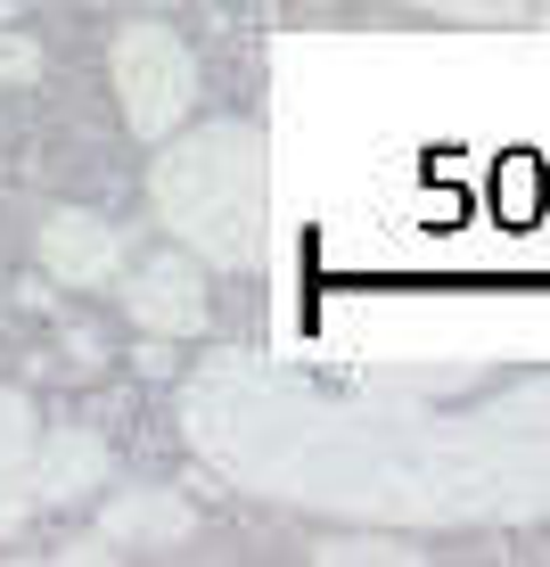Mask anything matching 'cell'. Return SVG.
<instances>
[{"label": "cell", "instance_id": "obj_3", "mask_svg": "<svg viewBox=\"0 0 550 567\" xmlns=\"http://www.w3.org/2000/svg\"><path fill=\"white\" fill-rule=\"evenodd\" d=\"M115 280H124V312L148 329V338H198L214 321L198 256H148V264L115 271Z\"/></svg>", "mask_w": 550, "mask_h": 567}, {"label": "cell", "instance_id": "obj_2", "mask_svg": "<svg viewBox=\"0 0 550 567\" xmlns=\"http://www.w3.org/2000/svg\"><path fill=\"white\" fill-rule=\"evenodd\" d=\"M107 66H115L124 124L141 132V141H173V124L198 107V58L173 42V25H148V17H132V25L115 33Z\"/></svg>", "mask_w": 550, "mask_h": 567}, {"label": "cell", "instance_id": "obj_9", "mask_svg": "<svg viewBox=\"0 0 550 567\" xmlns=\"http://www.w3.org/2000/svg\"><path fill=\"white\" fill-rule=\"evenodd\" d=\"M321 559H329V567H345V559H386V567H411L419 551H403V543H329Z\"/></svg>", "mask_w": 550, "mask_h": 567}, {"label": "cell", "instance_id": "obj_4", "mask_svg": "<svg viewBox=\"0 0 550 567\" xmlns=\"http://www.w3.org/2000/svg\"><path fill=\"white\" fill-rule=\"evenodd\" d=\"M42 271L66 288H115L124 271V230L100 214H50L42 223Z\"/></svg>", "mask_w": 550, "mask_h": 567}, {"label": "cell", "instance_id": "obj_5", "mask_svg": "<svg viewBox=\"0 0 550 567\" xmlns=\"http://www.w3.org/2000/svg\"><path fill=\"white\" fill-rule=\"evenodd\" d=\"M91 485H107V444L91 436V427H58L50 444L33 436V453H25V502L58 511V502H83Z\"/></svg>", "mask_w": 550, "mask_h": 567}, {"label": "cell", "instance_id": "obj_7", "mask_svg": "<svg viewBox=\"0 0 550 567\" xmlns=\"http://www.w3.org/2000/svg\"><path fill=\"white\" fill-rule=\"evenodd\" d=\"M33 436H42V427H33V403L17 395V386H0V468H25V453H33Z\"/></svg>", "mask_w": 550, "mask_h": 567}, {"label": "cell", "instance_id": "obj_11", "mask_svg": "<svg viewBox=\"0 0 550 567\" xmlns=\"http://www.w3.org/2000/svg\"><path fill=\"white\" fill-rule=\"evenodd\" d=\"M0 25H9V0H0Z\"/></svg>", "mask_w": 550, "mask_h": 567}, {"label": "cell", "instance_id": "obj_6", "mask_svg": "<svg viewBox=\"0 0 550 567\" xmlns=\"http://www.w3.org/2000/svg\"><path fill=\"white\" fill-rule=\"evenodd\" d=\"M100 535L124 551V543H181L189 535V502L173 494V485H141V494H115L107 511H100Z\"/></svg>", "mask_w": 550, "mask_h": 567}, {"label": "cell", "instance_id": "obj_8", "mask_svg": "<svg viewBox=\"0 0 550 567\" xmlns=\"http://www.w3.org/2000/svg\"><path fill=\"white\" fill-rule=\"evenodd\" d=\"M0 83H42V50L25 33H0Z\"/></svg>", "mask_w": 550, "mask_h": 567}, {"label": "cell", "instance_id": "obj_10", "mask_svg": "<svg viewBox=\"0 0 550 567\" xmlns=\"http://www.w3.org/2000/svg\"><path fill=\"white\" fill-rule=\"evenodd\" d=\"M25 511H33V502H25V485H17L9 468H0V543H9L17 526H25Z\"/></svg>", "mask_w": 550, "mask_h": 567}, {"label": "cell", "instance_id": "obj_1", "mask_svg": "<svg viewBox=\"0 0 550 567\" xmlns=\"http://www.w3.org/2000/svg\"><path fill=\"white\" fill-rule=\"evenodd\" d=\"M156 214L198 264H255L263 247V132L206 124L156 156Z\"/></svg>", "mask_w": 550, "mask_h": 567}]
</instances>
